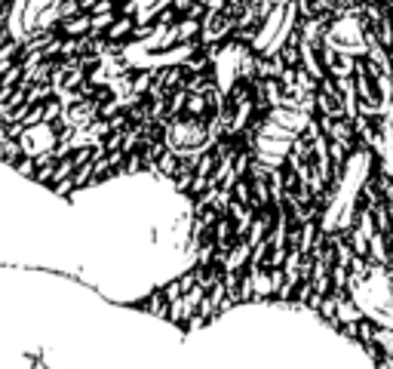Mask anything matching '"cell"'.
<instances>
[{"label": "cell", "instance_id": "6da1fadb", "mask_svg": "<svg viewBox=\"0 0 393 369\" xmlns=\"http://www.w3.org/2000/svg\"><path fill=\"white\" fill-rule=\"evenodd\" d=\"M323 44L329 49H335L338 55L356 59V55H366V25L356 16H344L338 22H332V28L326 31Z\"/></svg>", "mask_w": 393, "mask_h": 369}, {"label": "cell", "instance_id": "7a4b0ae2", "mask_svg": "<svg viewBox=\"0 0 393 369\" xmlns=\"http://www.w3.org/2000/svg\"><path fill=\"white\" fill-rule=\"evenodd\" d=\"M243 53H246L243 46H227L225 53H221V59H218V89L221 92H227L240 74H246V71L252 68V59H246V62H240L237 65V59Z\"/></svg>", "mask_w": 393, "mask_h": 369}, {"label": "cell", "instance_id": "3957f363", "mask_svg": "<svg viewBox=\"0 0 393 369\" xmlns=\"http://www.w3.org/2000/svg\"><path fill=\"white\" fill-rule=\"evenodd\" d=\"M89 22H92V19L87 16V12H80V16L71 19V22H59L55 34H59V37H87V34H89Z\"/></svg>", "mask_w": 393, "mask_h": 369}, {"label": "cell", "instance_id": "277c9868", "mask_svg": "<svg viewBox=\"0 0 393 369\" xmlns=\"http://www.w3.org/2000/svg\"><path fill=\"white\" fill-rule=\"evenodd\" d=\"M62 114H65V108H62V102L59 98H49V102L44 105V120H40V126H49V123H55Z\"/></svg>", "mask_w": 393, "mask_h": 369}, {"label": "cell", "instance_id": "5b68a950", "mask_svg": "<svg viewBox=\"0 0 393 369\" xmlns=\"http://www.w3.org/2000/svg\"><path fill=\"white\" fill-rule=\"evenodd\" d=\"M12 65H16V62H12V59H0V77H3L6 74V71H10Z\"/></svg>", "mask_w": 393, "mask_h": 369}, {"label": "cell", "instance_id": "8992f818", "mask_svg": "<svg viewBox=\"0 0 393 369\" xmlns=\"http://www.w3.org/2000/svg\"><path fill=\"white\" fill-rule=\"evenodd\" d=\"M28 360H31L34 366H40V369H53V366H49V363H44V360H40V357H34V354H31V357H28Z\"/></svg>", "mask_w": 393, "mask_h": 369}, {"label": "cell", "instance_id": "52a82bcc", "mask_svg": "<svg viewBox=\"0 0 393 369\" xmlns=\"http://www.w3.org/2000/svg\"><path fill=\"white\" fill-rule=\"evenodd\" d=\"M384 265H390V268H393V243H390V252H387V261H384Z\"/></svg>", "mask_w": 393, "mask_h": 369}]
</instances>
